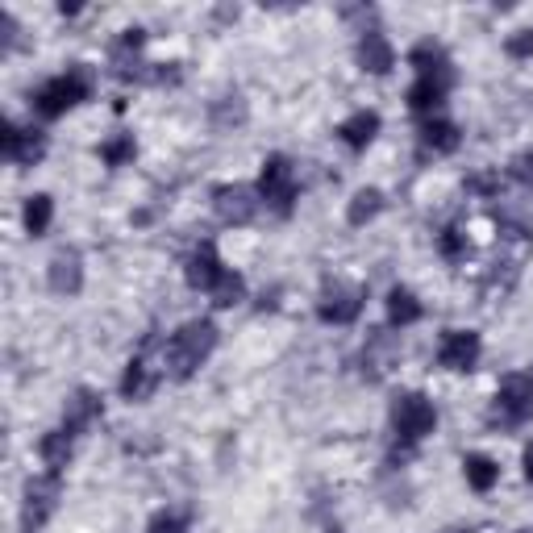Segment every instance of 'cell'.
Listing matches in <instances>:
<instances>
[{"label": "cell", "instance_id": "cell-19", "mask_svg": "<svg viewBox=\"0 0 533 533\" xmlns=\"http://www.w3.org/2000/svg\"><path fill=\"white\" fill-rule=\"evenodd\" d=\"M150 392H155V375H150V367L142 359H130V367H125V375H121V396L125 400H146Z\"/></svg>", "mask_w": 533, "mask_h": 533}, {"label": "cell", "instance_id": "cell-5", "mask_svg": "<svg viewBox=\"0 0 533 533\" xmlns=\"http://www.w3.org/2000/svg\"><path fill=\"white\" fill-rule=\"evenodd\" d=\"M55 500H59V475L30 479V488H25V509H21V529L38 533L46 525V517L55 513Z\"/></svg>", "mask_w": 533, "mask_h": 533}, {"label": "cell", "instance_id": "cell-29", "mask_svg": "<svg viewBox=\"0 0 533 533\" xmlns=\"http://www.w3.org/2000/svg\"><path fill=\"white\" fill-rule=\"evenodd\" d=\"M513 180L533 184V150H525V155H517V159H513Z\"/></svg>", "mask_w": 533, "mask_h": 533}, {"label": "cell", "instance_id": "cell-10", "mask_svg": "<svg viewBox=\"0 0 533 533\" xmlns=\"http://www.w3.org/2000/svg\"><path fill=\"white\" fill-rule=\"evenodd\" d=\"M317 313L329 325H350L354 317L363 313V288H329Z\"/></svg>", "mask_w": 533, "mask_h": 533}, {"label": "cell", "instance_id": "cell-11", "mask_svg": "<svg viewBox=\"0 0 533 533\" xmlns=\"http://www.w3.org/2000/svg\"><path fill=\"white\" fill-rule=\"evenodd\" d=\"M450 80H454L450 71L417 75V84L409 88V109H413V113H434L442 100H446V92H450Z\"/></svg>", "mask_w": 533, "mask_h": 533}, {"label": "cell", "instance_id": "cell-30", "mask_svg": "<svg viewBox=\"0 0 533 533\" xmlns=\"http://www.w3.org/2000/svg\"><path fill=\"white\" fill-rule=\"evenodd\" d=\"M521 463H525V479H529V484H533V442L525 446V459H521Z\"/></svg>", "mask_w": 533, "mask_h": 533}, {"label": "cell", "instance_id": "cell-4", "mask_svg": "<svg viewBox=\"0 0 533 533\" xmlns=\"http://www.w3.org/2000/svg\"><path fill=\"white\" fill-rule=\"evenodd\" d=\"M296 171L284 155H271L263 163V175H259V196L267 200V209H275L279 217H288L292 205H296Z\"/></svg>", "mask_w": 533, "mask_h": 533}, {"label": "cell", "instance_id": "cell-9", "mask_svg": "<svg viewBox=\"0 0 533 533\" xmlns=\"http://www.w3.org/2000/svg\"><path fill=\"white\" fill-rule=\"evenodd\" d=\"M225 271H230V267L221 263L217 246H213V242H200V246H196V255L188 259V271H184V275H188V284H192V288L213 292V288L221 284V275H225Z\"/></svg>", "mask_w": 533, "mask_h": 533}, {"label": "cell", "instance_id": "cell-22", "mask_svg": "<svg viewBox=\"0 0 533 533\" xmlns=\"http://www.w3.org/2000/svg\"><path fill=\"white\" fill-rule=\"evenodd\" d=\"M50 217H55V200H50L46 192L30 196V205H25V230H30L34 238L50 230Z\"/></svg>", "mask_w": 533, "mask_h": 533}, {"label": "cell", "instance_id": "cell-8", "mask_svg": "<svg viewBox=\"0 0 533 533\" xmlns=\"http://www.w3.org/2000/svg\"><path fill=\"white\" fill-rule=\"evenodd\" d=\"M255 196H259V192H250L246 184H225V188H217V192H213L217 217L230 221V225H246L250 217H255V209H259Z\"/></svg>", "mask_w": 533, "mask_h": 533}, {"label": "cell", "instance_id": "cell-14", "mask_svg": "<svg viewBox=\"0 0 533 533\" xmlns=\"http://www.w3.org/2000/svg\"><path fill=\"white\" fill-rule=\"evenodd\" d=\"M359 63H363V71H371V75H384V71H392V63H396V50L388 46V38L384 34H363V42H359Z\"/></svg>", "mask_w": 533, "mask_h": 533}, {"label": "cell", "instance_id": "cell-18", "mask_svg": "<svg viewBox=\"0 0 533 533\" xmlns=\"http://www.w3.org/2000/svg\"><path fill=\"white\" fill-rule=\"evenodd\" d=\"M71 438H75L71 429H55V434H46L38 442V454H42V463H46L50 475H59L67 467V459H71Z\"/></svg>", "mask_w": 533, "mask_h": 533}, {"label": "cell", "instance_id": "cell-24", "mask_svg": "<svg viewBox=\"0 0 533 533\" xmlns=\"http://www.w3.org/2000/svg\"><path fill=\"white\" fill-rule=\"evenodd\" d=\"M242 292H246L242 275H238V271H225V275H221V284L213 288V304H221V309H234V304L242 300Z\"/></svg>", "mask_w": 533, "mask_h": 533}, {"label": "cell", "instance_id": "cell-28", "mask_svg": "<svg viewBox=\"0 0 533 533\" xmlns=\"http://www.w3.org/2000/svg\"><path fill=\"white\" fill-rule=\"evenodd\" d=\"M504 50H509L513 59H529L533 55V30H517L509 42H504Z\"/></svg>", "mask_w": 533, "mask_h": 533}, {"label": "cell", "instance_id": "cell-16", "mask_svg": "<svg viewBox=\"0 0 533 533\" xmlns=\"http://www.w3.org/2000/svg\"><path fill=\"white\" fill-rule=\"evenodd\" d=\"M375 134H379V113H371V109L354 113V117H346V121L338 125V138H342L350 150H363Z\"/></svg>", "mask_w": 533, "mask_h": 533}, {"label": "cell", "instance_id": "cell-26", "mask_svg": "<svg viewBox=\"0 0 533 533\" xmlns=\"http://www.w3.org/2000/svg\"><path fill=\"white\" fill-rule=\"evenodd\" d=\"M438 250H442L446 259H463V255H467V234H459V230H442Z\"/></svg>", "mask_w": 533, "mask_h": 533}, {"label": "cell", "instance_id": "cell-21", "mask_svg": "<svg viewBox=\"0 0 533 533\" xmlns=\"http://www.w3.org/2000/svg\"><path fill=\"white\" fill-rule=\"evenodd\" d=\"M388 321L392 325H413V321H421V300L409 288H392L388 292Z\"/></svg>", "mask_w": 533, "mask_h": 533}, {"label": "cell", "instance_id": "cell-2", "mask_svg": "<svg viewBox=\"0 0 533 533\" xmlns=\"http://www.w3.org/2000/svg\"><path fill=\"white\" fill-rule=\"evenodd\" d=\"M88 96H92V84H88V75H84L80 67H71V71L55 75V80H46V84H42V88L34 92V109H38V117L55 121V117H63L67 109L84 105Z\"/></svg>", "mask_w": 533, "mask_h": 533}, {"label": "cell", "instance_id": "cell-13", "mask_svg": "<svg viewBox=\"0 0 533 533\" xmlns=\"http://www.w3.org/2000/svg\"><path fill=\"white\" fill-rule=\"evenodd\" d=\"M84 284V271H80V255L75 250H63V255H55V263H50V288H55L59 296H75Z\"/></svg>", "mask_w": 533, "mask_h": 533}, {"label": "cell", "instance_id": "cell-1", "mask_svg": "<svg viewBox=\"0 0 533 533\" xmlns=\"http://www.w3.org/2000/svg\"><path fill=\"white\" fill-rule=\"evenodd\" d=\"M213 346H217V325L213 321H188V325H180L171 334L163 359H167L175 379H188L213 354Z\"/></svg>", "mask_w": 533, "mask_h": 533}, {"label": "cell", "instance_id": "cell-25", "mask_svg": "<svg viewBox=\"0 0 533 533\" xmlns=\"http://www.w3.org/2000/svg\"><path fill=\"white\" fill-rule=\"evenodd\" d=\"M134 134H121V138H113V142H105V146H100V159H105L109 167H125V163H130L134 159Z\"/></svg>", "mask_w": 533, "mask_h": 533}, {"label": "cell", "instance_id": "cell-17", "mask_svg": "<svg viewBox=\"0 0 533 533\" xmlns=\"http://www.w3.org/2000/svg\"><path fill=\"white\" fill-rule=\"evenodd\" d=\"M459 125L454 121H425L421 125V146L434 150V155H450V150H459Z\"/></svg>", "mask_w": 533, "mask_h": 533}, {"label": "cell", "instance_id": "cell-23", "mask_svg": "<svg viewBox=\"0 0 533 533\" xmlns=\"http://www.w3.org/2000/svg\"><path fill=\"white\" fill-rule=\"evenodd\" d=\"M379 209H384V196H379L375 188H363V192H354V200H350V225H367Z\"/></svg>", "mask_w": 533, "mask_h": 533}, {"label": "cell", "instance_id": "cell-7", "mask_svg": "<svg viewBox=\"0 0 533 533\" xmlns=\"http://www.w3.org/2000/svg\"><path fill=\"white\" fill-rule=\"evenodd\" d=\"M496 413L509 421V425H521L529 413H533V384L525 375H509L496 392Z\"/></svg>", "mask_w": 533, "mask_h": 533}, {"label": "cell", "instance_id": "cell-15", "mask_svg": "<svg viewBox=\"0 0 533 533\" xmlns=\"http://www.w3.org/2000/svg\"><path fill=\"white\" fill-rule=\"evenodd\" d=\"M100 417V396L96 392H75L67 400V413H63V429H71V434H80V429H88L92 421Z\"/></svg>", "mask_w": 533, "mask_h": 533}, {"label": "cell", "instance_id": "cell-3", "mask_svg": "<svg viewBox=\"0 0 533 533\" xmlns=\"http://www.w3.org/2000/svg\"><path fill=\"white\" fill-rule=\"evenodd\" d=\"M392 425H396V438L400 442H421L434 434V425H438V413H434V404H429L421 392H404L396 396L392 404Z\"/></svg>", "mask_w": 533, "mask_h": 533}, {"label": "cell", "instance_id": "cell-20", "mask_svg": "<svg viewBox=\"0 0 533 533\" xmlns=\"http://www.w3.org/2000/svg\"><path fill=\"white\" fill-rule=\"evenodd\" d=\"M463 471H467V484H471L475 492H492L496 479H500V467L488 459V454H467V459H463Z\"/></svg>", "mask_w": 533, "mask_h": 533}, {"label": "cell", "instance_id": "cell-6", "mask_svg": "<svg viewBox=\"0 0 533 533\" xmlns=\"http://www.w3.org/2000/svg\"><path fill=\"white\" fill-rule=\"evenodd\" d=\"M438 363L446 371H471L479 363V334H471V329H446L438 346Z\"/></svg>", "mask_w": 533, "mask_h": 533}, {"label": "cell", "instance_id": "cell-27", "mask_svg": "<svg viewBox=\"0 0 533 533\" xmlns=\"http://www.w3.org/2000/svg\"><path fill=\"white\" fill-rule=\"evenodd\" d=\"M146 533H188V521L180 513H159L155 521L146 525Z\"/></svg>", "mask_w": 533, "mask_h": 533}, {"label": "cell", "instance_id": "cell-12", "mask_svg": "<svg viewBox=\"0 0 533 533\" xmlns=\"http://www.w3.org/2000/svg\"><path fill=\"white\" fill-rule=\"evenodd\" d=\"M42 134L38 130H17V125H5V159L30 167L34 159H42Z\"/></svg>", "mask_w": 533, "mask_h": 533}]
</instances>
